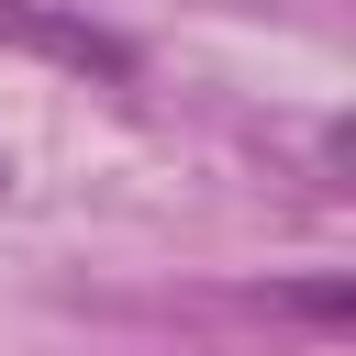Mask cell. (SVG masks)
Masks as SVG:
<instances>
[{
  "instance_id": "obj_1",
  "label": "cell",
  "mask_w": 356,
  "mask_h": 356,
  "mask_svg": "<svg viewBox=\"0 0 356 356\" xmlns=\"http://www.w3.org/2000/svg\"><path fill=\"white\" fill-rule=\"evenodd\" d=\"M0 44H11V56H44V67H67V78H111V89L145 67L111 22H89V0H0Z\"/></svg>"
}]
</instances>
